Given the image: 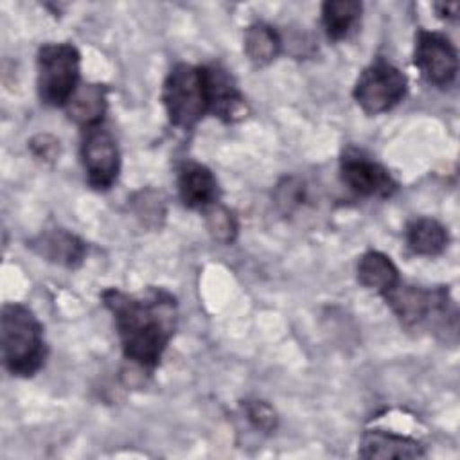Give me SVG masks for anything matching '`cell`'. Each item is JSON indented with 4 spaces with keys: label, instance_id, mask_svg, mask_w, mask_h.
<instances>
[{
    "label": "cell",
    "instance_id": "e0dca14e",
    "mask_svg": "<svg viewBox=\"0 0 460 460\" xmlns=\"http://www.w3.org/2000/svg\"><path fill=\"white\" fill-rule=\"evenodd\" d=\"M282 47V40L279 32L264 23L255 22L246 27L244 31V52L255 65H268L271 63Z\"/></svg>",
    "mask_w": 460,
    "mask_h": 460
},
{
    "label": "cell",
    "instance_id": "9c48e42d",
    "mask_svg": "<svg viewBox=\"0 0 460 460\" xmlns=\"http://www.w3.org/2000/svg\"><path fill=\"white\" fill-rule=\"evenodd\" d=\"M341 180L356 194L365 198H390L397 190V181L377 162L356 149L345 151L340 162Z\"/></svg>",
    "mask_w": 460,
    "mask_h": 460
},
{
    "label": "cell",
    "instance_id": "52a82bcc",
    "mask_svg": "<svg viewBox=\"0 0 460 460\" xmlns=\"http://www.w3.org/2000/svg\"><path fill=\"white\" fill-rule=\"evenodd\" d=\"M413 61L426 81L438 88H446L456 79L458 54L451 40L442 32L419 31Z\"/></svg>",
    "mask_w": 460,
    "mask_h": 460
},
{
    "label": "cell",
    "instance_id": "30bf717a",
    "mask_svg": "<svg viewBox=\"0 0 460 460\" xmlns=\"http://www.w3.org/2000/svg\"><path fill=\"white\" fill-rule=\"evenodd\" d=\"M29 248L45 261L66 268L79 266L86 255V244L83 239L65 228L43 230L40 235L31 239Z\"/></svg>",
    "mask_w": 460,
    "mask_h": 460
},
{
    "label": "cell",
    "instance_id": "3957f363",
    "mask_svg": "<svg viewBox=\"0 0 460 460\" xmlns=\"http://www.w3.org/2000/svg\"><path fill=\"white\" fill-rule=\"evenodd\" d=\"M162 101L169 122L190 129L210 113V90L207 66L178 63L165 77Z\"/></svg>",
    "mask_w": 460,
    "mask_h": 460
},
{
    "label": "cell",
    "instance_id": "6da1fadb",
    "mask_svg": "<svg viewBox=\"0 0 460 460\" xmlns=\"http://www.w3.org/2000/svg\"><path fill=\"white\" fill-rule=\"evenodd\" d=\"M102 302L113 314L126 359L155 368L176 327V300L164 289L129 295L117 288L102 291Z\"/></svg>",
    "mask_w": 460,
    "mask_h": 460
},
{
    "label": "cell",
    "instance_id": "ffe728a7",
    "mask_svg": "<svg viewBox=\"0 0 460 460\" xmlns=\"http://www.w3.org/2000/svg\"><path fill=\"white\" fill-rule=\"evenodd\" d=\"M135 214L144 219L146 225H160V219L165 216L164 199L155 190H140L135 199Z\"/></svg>",
    "mask_w": 460,
    "mask_h": 460
},
{
    "label": "cell",
    "instance_id": "7402d4cb",
    "mask_svg": "<svg viewBox=\"0 0 460 460\" xmlns=\"http://www.w3.org/2000/svg\"><path fill=\"white\" fill-rule=\"evenodd\" d=\"M302 194H304V187L296 178H284L277 187L275 199L284 212H291L295 207L300 205Z\"/></svg>",
    "mask_w": 460,
    "mask_h": 460
},
{
    "label": "cell",
    "instance_id": "4fadbf2b",
    "mask_svg": "<svg viewBox=\"0 0 460 460\" xmlns=\"http://www.w3.org/2000/svg\"><path fill=\"white\" fill-rule=\"evenodd\" d=\"M210 90V113L225 122L237 120L244 111V99L232 75L219 66H207Z\"/></svg>",
    "mask_w": 460,
    "mask_h": 460
},
{
    "label": "cell",
    "instance_id": "d6986e66",
    "mask_svg": "<svg viewBox=\"0 0 460 460\" xmlns=\"http://www.w3.org/2000/svg\"><path fill=\"white\" fill-rule=\"evenodd\" d=\"M207 210V228L214 241L221 244H232L237 237V219L234 212L223 205H210Z\"/></svg>",
    "mask_w": 460,
    "mask_h": 460
},
{
    "label": "cell",
    "instance_id": "44dd1931",
    "mask_svg": "<svg viewBox=\"0 0 460 460\" xmlns=\"http://www.w3.org/2000/svg\"><path fill=\"white\" fill-rule=\"evenodd\" d=\"M244 413L246 419L261 431H273L277 428V413L264 401H246Z\"/></svg>",
    "mask_w": 460,
    "mask_h": 460
},
{
    "label": "cell",
    "instance_id": "ac0fdd59",
    "mask_svg": "<svg viewBox=\"0 0 460 460\" xmlns=\"http://www.w3.org/2000/svg\"><path fill=\"white\" fill-rule=\"evenodd\" d=\"M361 4L356 0H329L322 5V23L327 36L340 41L349 36L361 14Z\"/></svg>",
    "mask_w": 460,
    "mask_h": 460
},
{
    "label": "cell",
    "instance_id": "5bb4252c",
    "mask_svg": "<svg viewBox=\"0 0 460 460\" xmlns=\"http://www.w3.org/2000/svg\"><path fill=\"white\" fill-rule=\"evenodd\" d=\"M106 86L104 84H81L74 92L72 99L66 104L68 117L83 126L84 129L102 124V117L106 113Z\"/></svg>",
    "mask_w": 460,
    "mask_h": 460
},
{
    "label": "cell",
    "instance_id": "2e32d148",
    "mask_svg": "<svg viewBox=\"0 0 460 460\" xmlns=\"http://www.w3.org/2000/svg\"><path fill=\"white\" fill-rule=\"evenodd\" d=\"M406 243L417 255H438L447 246V232L433 217H415L406 225Z\"/></svg>",
    "mask_w": 460,
    "mask_h": 460
},
{
    "label": "cell",
    "instance_id": "ba28073f",
    "mask_svg": "<svg viewBox=\"0 0 460 460\" xmlns=\"http://www.w3.org/2000/svg\"><path fill=\"white\" fill-rule=\"evenodd\" d=\"M402 325L413 327L428 320L431 314L440 316L449 307V296L444 288L424 289L420 286L397 284L383 295Z\"/></svg>",
    "mask_w": 460,
    "mask_h": 460
},
{
    "label": "cell",
    "instance_id": "cb8c5ba5",
    "mask_svg": "<svg viewBox=\"0 0 460 460\" xmlns=\"http://www.w3.org/2000/svg\"><path fill=\"white\" fill-rule=\"evenodd\" d=\"M458 4L456 2H453V4H437L435 5V9L438 11V14L442 16V18H456V14H458Z\"/></svg>",
    "mask_w": 460,
    "mask_h": 460
},
{
    "label": "cell",
    "instance_id": "277c9868",
    "mask_svg": "<svg viewBox=\"0 0 460 460\" xmlns=\"http://www.w3.org/2000/svg\"><path fill=\"white\" fill-rule=\"evenodd\" d=\"M36 65L41 102L66 106L79 86V50L70 43H45L38 50Z\"/></svg>",
    "mask_w": 460,
    "mask_h": 460
},
{
    "label": "cell",
    "instance_id": "7c38bea8",
    "mask_svg": "<svg viewBox=\"0 0 460 460\" xmlns=\"http://www.w3.org/2000/svg\"><path fill=\"white\" fill-rule=\"evenodd\" d=\"M358 453L363 458H420L426 455L415 438L385 429L365 431Z\"/></svg>",
    "mask_w": 460,
    "mask_h": 460
},
{
    "label": "cell",
    "instance_id": "7a4b0ae2",
    "mask_svg": "<svg viewBox=\"0 0 460 460\" xmlns=\"http://www.w3.org/2000/svg\"><path fill=\"white\" fill-rule=\"evenodd\" d=\"M0 347L4 365L13 376L31 377L43 367L47 358L43 327L27 305L18 302L4 304Z\"/></svg>",
    "mask_w": 460,
    "mask_h": 460
},
{
    "label": "cell",
    "instance_id": "9a60e30c",
    "mask_svg": "<svg viewBox=\"0 0 460 460\" xmlns=\"http://www.w3.org/2000/svg\"><path fill=\"white\" fill-rule=\"evenodd\" d=\"M358 280L361 286L385 295L395 288L401 279L395 264L388 255L377 250L365 252L358 261Z\"/></svg>",
    "mask_w": 460,
    "mask_h": 460
},
{
    "label": "cell",
    "instance_id": "5b68a950",
    "mask_svg": "<svg viewBox=\"0 0 460 460\" xmlns=\"http://www.w3.org/2000/svg\"><path fill=\"white\" fill-rule=\"evenodd\" d=\"M408 79L390 61L379 58L372 61L354 84V99L368 115H379L397 106L406 95Z\"/></svg>",
    "mask_w": 460,
    "mask_h": 460
},
{
    "label": "cell",
    "instance_id": "8fae6325",
    "mask_svg": "<svg viewBox=\"0 0 460 460\" xmlns=\"http://www.w3.org/2000/svg\"><path fill=\"white\" fill-rule=\"evenodd\" d=\"M217 181L212 171L198 162H185L178 171V194L187 208L205 210L217 199Z\"/></svg>",
    "mask_w": 460,
    "mask_h": 460
},
{
    "label": "cell",
    "instance_id": "8992f818",
    "mask_svg": "<svg viewBox=\"0 0 460 460\" xmlns=\"http://www.w3.org/2000/svg\"><path fill=\"white\" fill-rule=\"evenodd\" d=\"M81 158L88 183L97 190L110 189L120 169V153L117 140L102 124L84 131Z\"/></svg>",
    "mask_w": 460,
    "mask_h": 460
},
{
    "label": "cell",
    "instance_id": "603a6c76",
    "mask_svg": "<svg viewBox=\"0 0 460 460\" xmlns=\"http://www.w3.org/2000/svg\"><path fill=\"white\" fill-rule=\"evenodd\" d=\"M31 149L41 160H54L59 155V142L50 135H38L31 140Z\"/></svg>",
    "mask_w": 460,
    "mask_h": 460
}]
</instances>
